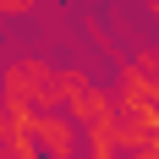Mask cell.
Instances as JSON below:
<instances>
[{
	"instance_id": "1",
	"label": "cell",
	"mask_w": 159,
	"mask_h": 159,
	"mask_svg": "<svg viewBox=\"0 0 159 159\" xmlns=\"http://www.w3.org/2000/svg\"><path fill=\"white\" fill-rule=\"evenodd\" d=\"M0 99L6 104H22V110H55V66L44 61H11L0 71Z\"/></svg>"
},
{
	"instance_id": "2",
	"label": "cell",
	"mask_w": 159,
	"mask_h": 159,
	"mask_svg": "<svg viewBox=\"0 0 159 159\" xmlns=\"http://www.w3.org/2000/svg\"><path fill=\"white\" fill-rule=\"evenodd\" d=\"M28 143L39 148V159H82V137H77V121H66L61 110H39L33 115V132Z\"/></svg>"
},
{
	"instance_id": "3",
	"label": "cell",
	"mask_w": 159,
	"mask_h": 159,
	"mask_svg": "<svg viewBox=\"0 0 159 159\" xmlns=\"http://www.w3.org/2000/svg\"><path fill=\"white\" fill-rule=\"evenodd\" d=\"M0 159H39V148H33V143H6Z\"/></svg>"
},
{
	"instance_id": "4",
	"label": "cell",
	"mask_w": 159,
	"mask_h": 159,
	"mask_svg": "<svg viewBox=\"0 0 159 159\" xmlns=\"http://www.w3.org/2000/svg\"><path fill=\"white\" fill-rule=\"evenodd\" d=\"M39 0H0V16H28Z\"/></svg>"
},
{
	"instance_id": "5",
	"label": "cell",
	"mask_w": 159,
	"mask_h": 159,
	"mask_svg": "<svg viewBox=\"0 0 159 159\" xmlns=\"http://www.w3.org/2000/svg\"><path fill=\"white\" fill-rule=\"evenodd\" d=\"M126 159H159V137H154V143H143V148H132Z\"/></svg>"
}]
</instances>
